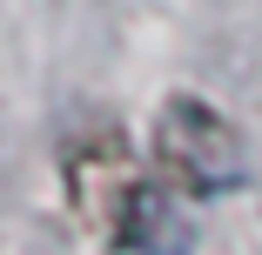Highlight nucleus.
Masks as SVG:
<instances>
[{
  "label": "nucleus",
  "instance_id": "f03ea898",
  "mask_svg": "<svg viewBox=\"0 0 262 255\" xmlns=\"http://www.w3.org/2000/svg\"><path fill=\"white\" fill-rule=\"evenodd\" d=\"M155 175L175 195H229L242 181V134L195 94L162 101L155 121Z\"/></svg>",
  "mask_w": 262,
  "mask_h": 255
},
{
  "label": "nucleus",
  "instance_id": "f257e3e1",
  "mask_svg": "<svg viewBox=\"0 0 262 255\" xmlns=\"http://www.w3.org/2000/svg\"><path fill=\"white\" fill-rule=\"evenodd\" d=\"M68 201H74V215L94 242H108V248H141L155 235V195L141 181V168L128 161V141L115 128H88L68 141Z\"/></svg>",
  "mask_w": 262,
  "mask_h": 255
}]
</instances>
